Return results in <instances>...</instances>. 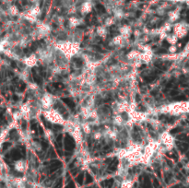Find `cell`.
Segmentation results:
<instances>
[{
	"label": "cell",
	"instance_id": "1",
	"mask_svg": "<svg viewBox=\"0 0 189 188\" xmlns=\"http://www.w3.org/2000/svg\"><path fill=\"white\" fill-rule=\"evenodd\" d=\"M14 168L15 170L18 173H23L25 171V162L22 160H17L14 164Z\"/></svg>",
	"mask_w": 189,
	"mask_h": 188
},
{
	"label": "cell",
	"instance_id": "2",
	"mask_svg": "<svg viewBox=\"0 0 189 188\" xmlns=\"http://www.w3.org/2000/svg\"><path fill=\"white\" fill-rule=\"evenodd\" d=\"M92 8V5L90 1H86L84 3H82L81 7H80V11L82 12V14H88L89 12L91 11Z\"/></svg>",
	"mask_w": 189,
	"mask_h": 188
},
{
	"label": "cell",
	"instance_id": "3",
	"mask_svg": "<svg viewBox=\"0 0 189 188\" xmlns=\"http://www.w3.org/2000/svg\"><path fill=\"white\" fill-rule=\"evenodd\" d=\"M8 12H9L10 15L16 16V15L18 14V8H17L16 6L12 5V6H10V7L8 8Z\"/></svg>",
	"mask_w": 189,
	"mask_h": 188
},
{
	"label": "cell",
	"instance_id": "4",
	"mask_svg": "<svg viewBox=\"0 0 189 188\" xmlns=\"http://www.w3.org/2000/svg\"><path fill=\"white\" fill-rule=\"evenodd\" d=\"M132 187H133V182L130 180H126L123 182V183L121 184V188H132Z\"/></svg>",
	"mask_w": 189,
	"mask_h": 188
},
{
	"label": "cell",
	"instance_id": "5",
	"mask_svg": "<svg viewBox=\"0 0 189 188\" xmlns=\"http://www.w3.org/2000/svg\"><path fill=\"white\" fill-rule=\"evenodd\" d=\"M5 138H6V133H4V134H1V135H0V147H1L2 143L4 142V139H5Z\"/></svg>",
	"mask_w": 189,
	"mask_h": 188
}]
</instances>
